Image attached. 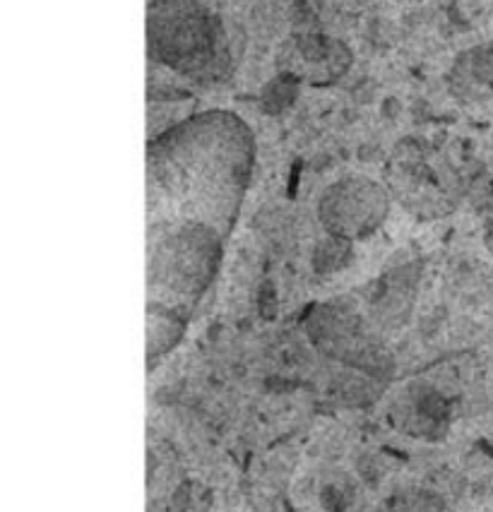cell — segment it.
Returning a JSON list of instances; mask_svg holds the SVG:
<instances>
[{"label":"cell","instance_id":"6da1fadb","mask_svg":"<svg viewBox=\"0 0 493 512\" xmlns=\"http://www.w3.org/2000/svg\"><path fill=\"white\" fill-rule=\"evenodd\" d=\"M255 140L236 113L181 118L147 145V226H205L229 238L251 186Z\"/></svg>","mask_w":493,"mask_h":512},{"label":"cell","instance_id":"7a4b0ae2","mask_svg":"<svg viewBox=\"0 0 493 512\" xmlns=\"http://www.w3.org/2000/svg\"><path fill=\"white\" fill-rule=\"evenodd\" d=\"M147 53L190 85L210 87L234 75L243 32L203 0H147Z\"/></svg>","mask_w":493,"mask_h":512},{"label":"cell","instance_id":"3957f363","mask_svg":"<svg viewBox=\"0 0 493 512\" xmlns=\"http://www.w3.org/2000/svg\"><path fill=\"white\" fill-rule=\"evenodd\" d=\"M224 238L205 226H147V296L186 315L215 279Z\"/></svg>","mask_w":493,"mask_h":512},{"label":"cell","instance_id":"277c9868","mask_svg":"<svg viewBox=\"0 0 493 512\" xmlns=\"http://www.w3.org/2000/svg\"><path fill=\"white\" fill-rule=\"evenodd\" d=\"M388 193L380 183L364 176L332 183L320 198V222L330 236L359 241L371 236L388 217Z\"/></svg>","mask_w":493,"mask_h":512},{"label":"cell","instance_id":"5b68a950","mask_svg":"<svg viewBox=\"0 0 493 512\" xmlns=\"http://www.w3.org/2000/svg\"><path fill=\"white\" fill-rule=\"evenodd\" d=\"M308 330L320 349L335 359L349 361L354 366L373 371V363H385L388 354L378 349L373 339L354 315L337 311V308H323V313L308 320Z\"/></svg>","mask_w":493,"mask_h":512},{"label":"cell","instance_id":"8992f818","mask_svg":"<svg viewBox=\"0 0 493 512\" xmlns=\"http://www.w3.org/2000/svg\"><path fill=\"white\" fill-rule=\"evenodd\" d=\"M186 330V315L164 306H147V356L159 359L176 347Z\"/></svg>","mask_w":493,"mask_h":512},{"label":"cell","instance_id":"52a82bcc","mask_svg":"<svg viewBox=\"0 0 493 512\" xmlns=\"http://www.w3.org/2000/svg\"><path fill=\"white\" fill-rule=\"evenodd\" d=\"M392 512H448V508L441 498L431 496V493H414V496L397 500Z\"/></svg>","mask_w":493,"mask_h":512}]
</instances>
